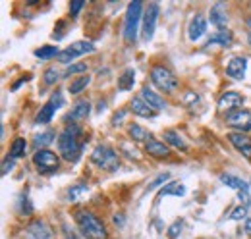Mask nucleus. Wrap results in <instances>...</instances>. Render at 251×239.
<instances>
[{
    "instance_id": "1",
    "label": "nucleus",
    "mask_w": 251,
    "mask_h": 239,
    "mask_svg": "<svg viewBox=\"0 0 251 239\" xmlns=\"http://www.w3.org/2000/svg\"><path fill=\"white\" fill-rule=\"evenodd\" d=\"M58 150L60 156H64L68 162H77L81 152H83V143H81V127L72 123L66 125L62 133L58 135Z\"/></svg>"
},
{
    "instance_id": "2",
    "label": "nucleus",
    "mask_w": 251,
    "mask_h": 239,
    "mask_svg": "<svg viewBox=\"0 0 251 239\" xmlns=\"http://www.w3.org/2000/svg\"><path fill=\"white\" fill-rule=\"evenodd\" d=\"M74 220L85 239H108V232L104 224L95 216L93 212L85 209H77L74 212Z\"/></svg>"
},
{
    "instance_id": "3",
    "label": "nucleus",
    "mask_w": 251,
    "mask_h": 239,
    "mask_svg": "<svg viewBox=\"0 0 251 239\" xmlns=\"http://www.w3.org/2000/svg\"><path fill=\"white\" fill-rule=\"evenodd\" d=\"M91 162L97 168L106 170V172H116L120 168V158L116 154V150L110 149L108 145H99L91 152Z\"/></svg>"
},
{
    "instance_id": "4",
    "label": "nucleus",
    "mask_w": 251,
    "mask_h": 239,
    "mask_svg": "<svg viewBox=\"0 0 251 239\" xmlns=\"http://www.w3.org/2000/svg\"><path fill=\"white\" fill-rule=\"evenodd\" d=\"M141 10H143V4L139 0H133L129 2L127 10H126V20H124V41L126 43H133L137 39V25H139V20L141 18Z\"/></svg>"
},
{
    "instance_id": "5",
    "label": "nucleus",
    "mask_w": 251,
    "mask_h": 239,
    "mask_svg": "<svg viewBox=\"0 0 251 239\" xmlns=\"http://www.w3.org/2000/svg\"><path fill=\"white\" fill-rule=\"evenodd\" d=\"M33 164L35 168L39 170V174H54L60 166V158L56 152L49 149H41V150H35L33 154Z\"/></svg>"
},
{
    "instance_id": "6",
    "label": "nucleus",
    "mask_w": 251,
    "mask_h": 239,
    "mask_svg": "<svg viewBox=\"0 0 251 239\" xmlns=\"http://www.w3.org/2000/svg\"><path fill=\"white\" fill-rule=\"evenodd\" d=\"M151 83L155 87H158L162 93H172V91L178 87L176 75L168 68H164V66H155L151 70Z\"/></svg>"
},
{
    "instance_id": "7",
    "label": "nucleus",
    "mask_w": 251,
    "mask_h": 239,
    "mask_svg": "<svg viewBox=\"0 0 251 239\" xmlns=\"http://www.w3.org/2000/svg\"><path fill=\"white\" fill-rule=\"evenodd\" d=\"M93 50H95V45L91 41H75V43H72L68 48L60 50V54L56 56V60H58L60 64H70L74 58L83 56V54H89V52H93Z\"/></svg>"
},
{
    "instance_id": "8",
    "label": "nucleus",
    "mask_w": 251,
    "mask_h": 239,
    "mask_svg": "<svg viewBox=\"0 0 251 239\" xmlns=\"http://www.w3.org/2000/svg\"><path fill=\"white\" fill-rule=\"evenodd\" d=\"M64 104V96L60 91H56L50 98H49V102L39 110V114L35 116V123H49L52 116H54V112H56V108H60Z\"/></svg>"
},
{
    "instance_id": "9",
    "label": "nucleus",
    "mask_w": 251,
    "mask_h": 239,
    "mask_svg": "<svg viewBox=\"0 0 251 239\" xmlns=\"http://www.w3.org/2000/svg\"><path fill=\"white\" fill-rule=\"evenodd\" d=\"M157 20H158V4L151 2L147 8H145V14H143V41H151L153 35H155V27H157Z\"/></svg>"
},
{
    "instance_id": "10",
    "label": "nucleus",
    "mask_w": 251,
    "mask_h": 239,
    "mask_svg": "<svg viewBox=\"0 0 251 239\" xmlns=\"http://www.w3.org/2000/svg\"><path fill=\"white\" fill-rule=\"evenodd\" d=\"M226 123L242 133L251 131V110H234L226 114Z\"/></svg>"
},
{
    "instance_id": "11",
    "label": "nucleus",
    "mask_w": 251,
    "mask_h": 239,
    "mask_svg": "<svg viewBox=\"0 0 251 239\" xmlns=\"http://www.w3.org/2000/svg\"><path fill=\"white\" fill-rule=\"evenodd\" d=\"M242 104H244V96L236 91H226L224 95H220L219 98L220 112H234V110L242 108Z\"/></svg>"
},
{
    "instance_id": "12",
    "label": "nucleus",
    "mask_w": 251,
    "mask_h": 239,
    "mask_svg": "<svg viewBox=\"0 0 251 239\" xmlns=\"http://www.w3.org/2000/svg\"><path fill=\"white\" fill-rule=\"evenodd\" d=\"M228 141L232 143V147L238 150V152H242V156H246V158L251 160V137L250 135H246V133H242V131H232V133H228Z\"/></svg>"
},
{
    "instance_id": "13",
    "label": "nucleus",
    "mask_w": 251,
    "mask_h": 239,
    "mask_svg": "<svg viewBox=\"0 0 251 239\" xmlns=\"http://www.w3.org/2000/svg\"><path fill=\"white\" fill-rule=\"evenodd\" d=\"M246 70H248V58L246 56H234V58H230L228 66H226V73L232 79H238V81H242L246 77Z\"/></svg>"
},
{
    "instance_id": "14",
    "label": "nucleus",
    "mask_w": 251,
    "mask_h": 239,
    "mask_svg": "<svg viewBox=\"0 0 251 239\" xmlns=\"http://www.w3.org/2000/svg\"><path fill=\"white\" fill-rule=\"evenodd\" d=\"M234 41V35L230 31H217L205 45H203V50H213V48H226L228 45H232Z\"/></svg>"
},
{
    "instance_id": "15",
    "label": "nucleus",
    "mask_w": 251,
    "mask_h": 239,
    "mask_svg": "<svg viewBox=\"0 0 251 239\" xmlns=\"http://www.w3.org/2000/svg\"><path fill=\"white\" fill-rule=\"evenodd\" d=\"M209 18H211V24L215 27H219V31H222V27H226V24H228V8H226V4L224 2H217L211 8Z\"/></svg>"
},
{
    "instance_id": "16",
    "label": "nucleus",
    "mask_w": 251,
    "mask_h": 239,
    "mask_svg": "<svg viewBox=\"0 0 251 239\" xmlns=\"http://www.w3.org/2000/svg\"><path fill=\"white\" fill-rule=\"evenodd\" d=\"M205 33H207V20H205L201 14L193 16L191 22H189V27H188L189 41H199Z\"/></svg>"
},
{
    "instance_id": "17",
    "label": "nucleus",
    "mask_w": 251,
    "mask_h": 239,
    "mask_svg": "<svg viewBox=\"0 0 251 239\" xmlns=\"http://www.w3.org/2000/svg\"><path fill=\"white\" fill-rule=\"evenodd\" d=\"M141 98L153 108V110H164L166 108V102H164V98L158 95V93H155L153 89H149V85H145V87H141Z\"/></svg>"
},
{
    "instance_id": "18",
    "label": "nucleus",
    "mask_w": 251,
    "mask_h": 239,
    "mask_svg": "<svg viewBox=\"0 0 251 239\" xmlns=\"http://www.w3.org/2000/svg\"><path fill=\"white\" fill-rule=\"evenodd\" d=\"M91 114V102L89 100H79L74 104L72 112L66 116V121H79V120H85Z\"/></svg>"
},
{
    "instance_id": "19",
    "label": "nucleus",
    "mask_w": 251,
    "mask_h": 239,
    "mask_svg": "<svg viewBox=\"0 0 251 239\" xmlns=\"http://www.w3.org/2000/svg\"><path fill=\"white\" fill-rule=\"evenodd\" d=\"M27 234L31 239H52V234L49 230V226L43 222V220H35L29 224L27 228Z\"/></svg>"
},
{
    "instance_id": "20",
    "label": "nucleus",
    "mask_w": 251,
    "mask_h": 239,
    "mask_svg": "<svg viewBox=\"0 0 251 239\" xmlns=\"http://www.w3.org/2000/svg\"><path fill=\"white\" fill-rule=\"evenodd\" d=\"M131 110H133V114H137L141 118H153L157 114V110H153L141 96H133L131 98Z\"/></svg>"
},
{
    "instance_id": "21",
    "label": "nucleus",
    "mask_w": 251,
    "mask_h": 239,
    "mask_svg": "<svg viewBox=\"0 0 251 239\" xmlns=\"http://www.w3.org/2000/svg\"><path fill=\"white\" fill-rule=\"evenodd\" d=\"M145 150L149 152V156H155V158H166V156H170V147L166 143H162V141H155V139L145 145Z\"/></svg>"
},
{
    "instance_id": "22",
    "label": "nucleus",
    "mask_w": 251,
    "mask_h": 239,
    "mask_svg": "<svg viewBox=\"0 0 251 239\" xmlns=\"http://www.w3.org/2000/svg\"><path fill=\"white\" fill-rule=\"evenodd\" d=\"M127 133H129V137L135 141V143H143V141H153V135L143 127V125H139V123H131L129 127H127Z\"/></svg>"
},
{
    "instance_id": "23",
    "label": "nucleus",
    "mask_w": 251,
    "mask_h": 239,
    "mask_svg": "<svg viewBox=\"0 0 251 239\" xmlns=\"http://www.w3.org/2000/svg\"><path fill=\"white\" fill-rule=\"evenodd\" d=\"M164 195H176V197H184L186 195V187L182 185V183H178V181H170V183H166L160 191L157 193V205L158 201L164 197Z\"/></svg>"
},
{
    "instance_id": "24",
    "label": "nucleus",
    "mask_w": 251,
    "mask_h": 239,
    "mask_svg": "<svg viewBox=\"0 0 251 239\" xmlns=\"http://www.w3.org/2000/svg\"><path fill=\"white\" fill-rule=\"evenodd\" d=\"M52 141H56V133L52 129H47V131H41L33 137V147L37 150L47 149V145H50Z\"/></svg>"
},
{
    "instance_id": "25",
    "label": "nucleus",
    "mask_w": 251,
    "mask_h": 239,
    "mask_svg": "<svg viewBox=\"0 0 251 239\" xmlns=\"http://www.w3.org/2000/svg\"><path fill=\"white\" fill-rule=\"evenodd\" d=\"M133 85H135V72L131 68H126L124 72H122V75L118 77V89L129 91L133 89Z\"/></svg>"
},
{
    "instance_id": "26",
    "label": "nucleus",
    "mask_w": 251,
    "mask_h": 239,
    "mask_svg": "<svg viewBox=\"0 0 251 239\" xmlns=\"http://www.w3.org/2000/svg\"><path fill=\"white\" fill-rule=\"evenodd\" d=\"M164 141H166V145H170V147H174V149H180V150L188 149V145L184 143V139H182L174 129H166V131H164Z\"/></svg>"
},
{
    "instance_id": "27",
    "label": "nucleus",
    "mask_w": 251,
    "mask_h": 239,
    "mask_svg": "<svg viewBox=\"0 0 251 239\" xmlns=\"http://www.w3.org/2000/svg\"><path fill=\"white\" fill-rule=\"evenodd\" d=\"M220 181H222L226 187H232V189H236V191H242V189H248V187H250L244 179L236 178V176H232V174H222V176H220Z\"/></svg>"
},
{
    "instance_id": "28",
    "label": "nucleus",
    "mask_w": 251,
    "mask_h": 239,
    "mask_svg": "<svg viewBox=\"0 0 251 239\" xmlns=\"http://www.w3.org/2000/svg\"><path fill=\"white\" fill-rule=\"evenodd\" d=\"M25 150H27V143H25V139H24V137H18V139H14V143H12V147H10L8 156H12V158L16 160V158L25 156Z\"/></svg>"
},
{
    "instance_id": "29",
    "label": "nucleus",
    "mask_w": 251,
    "mask_h": 239,
    "mask_svg": "<svg viewBox=\"0 0 251 239\" xmlns=\"http://www.w3.org/2000/svg\"><path fill=\"white\" fill-rule=\"evenodd\" d=\"M89 83H91V77H89V75H79L77 79H74V81L70 83L68 91H70L72 95H77V93H81V91L85 89Z\"/></svg>"
},
{
    "instance_id": "30",
    "label": "nucleus",
    "mask_w": 251,
    "mask_h": 239,
    "mask_svg": "<svg viewBox=\"0 0 251 239\" xmlns=\"http://www.w3.org/2000/svg\"><path fill=\"white\" fill-rule=\"evenodd\" d=\"M58 54H60L58 48H56V47H50V45H45V47H41V48L35 50V56L41 60L54 58V56H58Z\"/></svg>"
},
{
    "instance_id": "31",
    "label": "nucleus",
    "mask_w": 251,
    "mask_h": 239,
    "mask_svg": "<svg viewBox=\"0 0 251 239\" xmlns=\"http://www.w3.org/2000/svg\"><path fill=\"white\" fill-rule=\"evenodd\" d=\"M83 72H87V64H85V62L70 64V66L66 68V72H64V77H72V75H75V73H83Z\"/></svg>"
},
{
    "instance_id": "32",
    "label": "nucleus",
    "mask_w": 251,
    "mask_h": 239,
    "mask_svg": "<svg viewBox=\"0 0 251 239\" xmlns=\"http://www.w3.org/2000/svg\"><path fill=\"white\" fill-rule=\"evenodd\" d=\"M87 191H89V187H87V185H83V183H81V185H74V187H70V189H68V199L77 201V199H79L81 195H85Z\"/></svg>"
},
{
    "instance_id": "33",
    "label": "nucleus",
    "mask_w": 251,
    "mask_h": 239,
    "mask_svg": "<svg viewBox=\"0 0 251 239\" xmlns=\"http://www.w3.org/2000/svg\"><path fill=\"white\" fill-rule=\"evenodd\" d=\"M43 79H45V85H54L58 79H60V72L56 68H49L45 73H43Z\"/></svg>"
},
{
    "instance_id": "34",
    "label": "nucleus",
    "mask_w": 251,
    "mask_h": 239,
    "mask_svg": "<svg viewBox=\"0 0 251 239\" xmlns=\"http://www.w3.org/2000/svg\"><path fill=\"white\" fill-rule=\"evenodd\" d=\"M182 226H184V222L182 220H176L170 228H168V238L170 239H176L180 236V232H182Z\"/></svg>"
},
{
    "instance_id": "35",
    "label": "nucleus",
    "mask_w": 251,
    "mask_h": 239,
    "mask_svg": "<svg viewBox=\"0 0 251 239\" xmlns=\"http://www.w3.org/2000/svg\"><path fill=\"white\" fill-rule=\"evenodd\" d=\"M238 199H240V203H242V207H251V197H250V187L248 189H242V191H238Z\"/></svg>"
},
{
    "instance_id": "36",
    "label": "nucleus",
    "mask_w": 251,
    "mask_h": 239,
    "mask_svg": "<svg viewBox=\"0 0 251 239\" xmlns=\"http://www.w3.org/2000/svg\"><path fill=\"white\" fill-rule=\"evenodd\" d=\"M170 179V174L168 172H164V174H160V176H157V178L153 179L151 183H149V189H157V187H160L162 183H166Z\"/></svg>"
},
{
    "instance_id": "37",
    "label": "nucleus",
    "mask_w": 251,
    "mask_h": 239,
    "mask_svg": "<svg viewBox=\"0 0 251 239\" xmlns=\"http://www.w3.org/2000/svg\"><path fill=\"white\" fill-rule=\"evenodd\" d=\"M120 150H122L124 154H127V158H131V160H139V158H141V156H139V152H137L135 149H131V145H129V143H124Z\"/></svg>"
},
{
    "instance_id": "38",
    "label": "nucleus",
    "mask_w": 251,
    "mask_h": 239,
    "mask_svg": "<svg viewBox=\"0 0 251 239\" xmlns=\"http://www.w3.org/2000/svg\"><path fill=\"white\" fill-rule=\"evenodd\" d=\"M246 214H248V207H236V209L232 210V214H230V220H242V218H246Z\"/></svg>"
},
{
    "instance_id": "39",
    "label": "nucleus",
    "mask_w": 251,
    "mask_h": 239,
    "mask_svg": "<svg viewBox=\"0 0 251 239\" xmlns=\"http://www.w3.org/2000/svg\"><path fill=\"white\" fill-rule=\"evenodd\" d=\"M62 232H64V236H66V239H85L81 234H75L68 224H64L62 226Z\"/></svg>"
},
{
    "instance_id": "40",
    "label": "nucleus",
    "mask_w": 251,
    "mask_h": 239,
    "mask_svg": "<svg viewBox=\"0 0 251 239\" xmlns=\"http://www.w3.org/2000/svg\"><path fill=\"white\" fill-rule=\"evenodd\" d=\"M83 4H85L83 0H74V2H72V6H70V16H72V18H75V16H77V12L83 8Z\"/></svg>"
},
{
    "instance_id": "41",
    "label": "nucleus",
    "mask_w": 251,
    "mask_h": 239,
    "mask_svg": "<svg viewBox=\"0 0 251 239\" xmlns=\"http://www.w3.org/2000/svg\"><path fill=\"white\" fill-rule=\"evenodd\" d=\"M12 168H14V158H12V156H6V158L2 160V176H6Z\"/></svg>"
},
{
    "instance_id": "42",
    "label": "nucleus",
    "mask_w": 251,
    "mask_h": 239,
    "mask_svg": "<svg viewBox=\"0 0 251 239\" xmlns=\"http://www.w3.org/2000/svg\"><path fill=\"white\" fill-rule=\"evenodd\" d=\"M20 203H22V214H25V216H29V214H31V212H33V207H31V205H29V199L22 195V199H20Z\"/></svg>"
},
{
    "instance_id": "43",
    "label": "nucleus",
    "mask_w": 251,
    "mask_h": 239,
    "mask_svg": "<svg viewBox=\"0 0 251 239\" xmlns=\"http://www.w3.org/2000/svg\"><path fill=\"white\" fill-rule=\"evenodd\" d=\"M62 27H64V24L60 22V24H58V29H54V33H52V39H54V41H60V39L64 37Z\"/></svg>"
},
{
    "instance_id": "44",
    "label": "nucleus",
    "mask_w": 251,
    "mask_h": 239,
    "mask_svg": "<svg viewBox=\"0 0 251 239\" xmlns=\"http://www.w3.org/2000/svg\"><path fill=\"white\" fill-rule=\"evenodd\" d=\"M124 116H126V110H120L118 114H114V118H112V125H118V123L124 120Z\"/></svg>"
},
{
    "instance_id": "45",
    "label": "nucleus",
    "mask_w": 251,
    "mask_h": 239,
    "mask_svg": "<svg viewBox=\"0 0 251 239\" xmlns=\"http://www.w3.org/2000/svg\"><path fill=\"white\" fill-rule=\"evenodd\" d=\"M244 228H246V234H248V236H251V218H248V220H246Z\"/></svg>"
},
{
    "instance_id": "46",
    "label": "nucleus",
    "mask_w": 251,
    "mask_h": 239,
    "mask_svg": "<svg viewBox=\"0 0 251 239\" xmlns=\"http://www.w3.org/2000/svg\"><path fill=\"white\" fill-rule=\"evenodd\" d=\"M122 218H124L122 214H116V216H114V224H116V226H118V224L122 226V224H124V220H122Z\"/></svg>"
},
{
    "instance_id": "47",
    "label": "nucleus",
    "mask_w": 251,
    "mask_h": 239,
    "mask_svg": "<svg viewBox=\"0 0 251 239\" xmlns=\"http://www.w3.org/2000/svg\"><path fill=\"white\" fill-rule=\"evenodd\" d=\"M248 41H250V45H251V33L248 35Z\"/></svg>"
}]
</instances>
